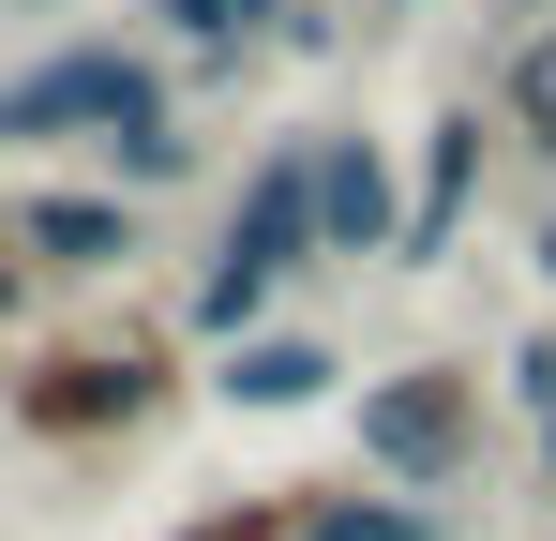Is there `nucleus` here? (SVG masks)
Returning <instances> with one entry per match:
<instances>
[{"label":"nucleus","instance_id":"obj_10","mask_svg":"<svg viewBox=\"0 0 556 541\" xmlns=\"http://www.w3.org/2000/svg\"><path fill=\"white\" fill-rule=\"evenodd\" d=\"M151 15H166V30H181L195 61H241V46H256V30H286V15H301V0H151Z\"/></svg>","mask_w":556,"mask_h":541},{"label":"nucleus","instance_id":"obj_13","mask_svg":"<svg viewBox=\"0 0 556 541\" xmlns=\"http://www.w3.org/2000/svg\"><path fill=\"white\" fill-rule=\"evenodd\" d=\"M511 121L556 151V46H527V61H511Z\"/></svg>","mask_w":556,"mask_h":541},{"label":"nucleus","instance_id":"obj_2","mask_svg":"<svg viewBox=\"0 0 556 541\" xmlns=\"http://www.w3.org/2000/svg\"><path fill=\"white\" fill-rule=\"evenodd\" d=\"M136 121H166V61H151V46H46L30 76H0V136H15V151L136 136Z\"/></svg>","mask_w":556,"mask_h":541},{"label":"nucleus","instance_id":"obj_8","mask_svg":"<svg viewBox=\"0 0 556 541\" xmlns=\"http://www.w3.org/2000/svg\"><path fill=\"white\" fill-rule=\"evenodd\" d=\"M211 391H226V406H256V422H286V406H331V391H346V361L316 347V331H241Z\"/></svg>","mask_w":556,"mask_h":541},{"label":"nucleus","instance_id":"obj_9","mask_svg":"<svg viewBox=\"0 0 556 541\" xmlns=\"http://www.w3.org/2000/svg\"><path fill=\"white\" fill-rule=\"evenodd\" d=\"M286 541H452L437 496H391V481H331V496H301Z\"/></svg>","mask_w":556,"mask_h":541},{"label":"nucleus","instance_id":"obj_3","mask_svg":"<svg viewBox=\"0 0 556 541\" xmlns=\"http://www.w3.org/2000/svg\"><path fill=\"white\" fill-rule=\"evenodd\" d=\"M166 391H181V361H166V347H61V361H30L0 406H15V437L91 451V437H136Z\"/></svg>","mask_w":556,"mask_h":541},{"label":"nucleus","instance_id":"obj_4","mask_svg":"<svg viewBox=\"0 0 556 541\" xmlns=\"http://www.w3.org/2000/svg\"><path fill=\"white\" fill-rule=\"evenodd\" d=\"M466 451H481V376H452V361H406V376H376V391H362V466L391 481V496H437V481H466Z\"/></svg>","mask_w":556,"mask_h":541},{"label":"nucleus","instance_id":"obj_16","mask_svg":"<svg viewBox=\"0 0 556 541\" xmlns=\"http://www.w3.org/2000/svg\"><path fill=\"white\" fill-rule=\"evenodd\" d=\"M0 256H15V196H0Z\"/></svg>","mask_w":556,"mask_h":541},{"label":"nucleus","instance_id":"obj_18","mask_svg":"<svg viewBox=\"0 0 556 541\" xmlns=\"http://www.w3.org/2000/svg\"><path fill=\"white\" fill-rule=\"evenodd\" d=\"M542 481H556V422H542Z\"/></svg>","mask_w":556,"mask_h":541},{"label":"nucleus","instance_id":"obj_17","mask_svg":"<svg viewBox=\"0 0 556 541\" xmlns=\"http://www.w3.org/2000/svg\"><path fill=\"white\" fill-rule=\"evenodd\" d=\"M542 286H556V226H542Z\"/></svg>","mask_w":556,"mask_h":541},{"label":"nucleus","instance_id":"obj_15","mask_svg":"<svg viewBox=\"0 0 556 541\" xmlns=\"http://www.w3.org/2000/svg\"><path fill=\"white\" fill-rule=\"evenodd\" d=\"M15 316H30V270H15V256H0V331H15Z\"/></svg>","mask_w":556,"mask_h":541},{"label":"nucleus","instance_id":"obj_12","mask_svg":"<svg viewBox=\"0 0 556 541\" xmlns=\"http://www.w3.org/2000/svg\"><path fill=\"white\" fill-rule=\"evenodd\" d=\"M286 512H301V496H226V512H195V527H166V541H286Z\"/></svg>","mask_w":556,"mask_h":541},{"label":"nucleus","instance_id":"obj_14","mask_svg":"<svg viewBox=\"0 0 556 541\" xmlns=\"http://www.w3.org/2000/svg\"><path fill=\"white\" fill-rule=\"evenodd\" d=\"M511 406H527V422H556V331H527V347H511Z\"/></svg>","mask_w":556,"mask_h":541},{"label":"nucleus","instance_id":"obj_11","mask_svg":"<svg viewBox=\"0 0 556 541\" xmlns=\"http://www.w3.org/2000/svg\"><path fill=\"white\" fill-rule=\"evenodd\" d=\"M105 166H121V196H151V180H195V136L181 121H136V136H105Z\"/></svg>","mask_w":556,"mask_h":541},{"label":"nucleus","instance_id":"obj_1","mask_svg":"<svg viewBox=\"0 0 556 541\" xmlns=\"http://www.w3.org/2000/svg\"><path fill=\"white\" fill-rule=\"evenodd\" d=\"M316 256H331V241H316V136H286V151H256V180L226 196V241H211V270L181 286V331H195V347L271 331V301Z\"/></svg>","mask_w":556,"mask_h":541},{"label":"nucleus","instance_id":"obj_5","mask_svg":"<svg viewBox=\"0 0 556 541\" xmlns=\"http://www.w3.org/2000/svg\"><path fill=\"white\" fill-rule=\"evenodd\" d=\"M136 256V196H105V180H46V196H15V270L30 286H91V270Z\"/></svg>","mask_w":556,"mask_h":541},{"label":"nucleus","instance_id":"obj_6","mask_svg":"<svg viewBox=\"0 0 556 541\" xmlns=\"http://www.w3.org/2000/svg\"><path fill=\"white\" fill-rule=\"evenodd\" d=\"M316 241L331 256H391L406 241V180L376 136H316Z\"/></svg>","mask_w":556,"mask_h":541},{"label":"nucleus","instance_id":"obj_7","mask_svg":"<svg viewBox=\"0 0 556 541\" xmlns=\"http://www.w3.org/2000/svg\"><path fill=\"white\" fill-rule=\"evenodd\" d=\"M481 151H496V121H437V151H421V196H406V241H391L406 270H437V256L466 241V211H481Z\"/></svg>","mask_w":556,"mask_h":541}]
</instances>
